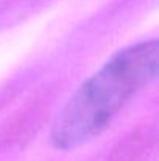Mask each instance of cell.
I'll list each match as a JSON object with an SVG mask.
<instances>
[{
    "mask_svg": "<svg viewBox=\"0 0 159 161\" xmlns=\"http://www.w3.org/2000/svg\"><path fill=\"white\" fill-rule=\"evenodd\" d=\"M156 39L133 44L114 55L69 99L52 127L56 149L70 150L98 136L125 103L158 75Z\"/></svg>",
    "mask_w": 159,
    "mask_h": 161,
    "instance_id": "obj_1",
    "label": "cell"
}]
</instances>
